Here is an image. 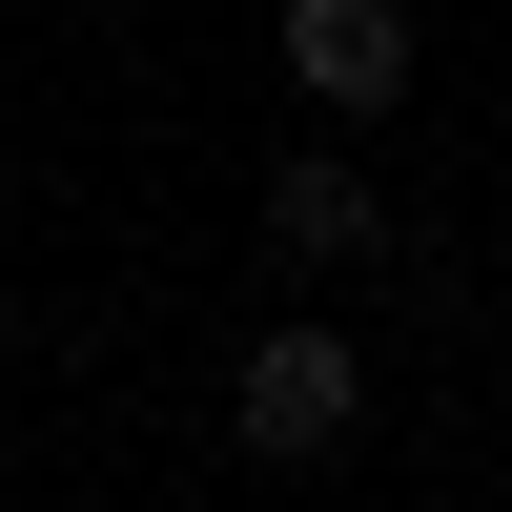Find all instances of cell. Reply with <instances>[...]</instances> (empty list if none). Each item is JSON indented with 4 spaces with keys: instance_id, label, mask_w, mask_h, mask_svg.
<instances>
[{
    "instance_id": "1",
    "label": "cell",
    "mask_w": 512,
    "mask_h": 512,
    "mask_svg": "<svg viewBox=\"0 0 512 512\" xmlns=\"http://www.w3.org/2000/svg\"><path fill=\"white\" fill-rule=\"evenodd\" d=\"M226 431H246V451H349V431H369V349H349L328 308L246 328V349H226Z\"/></svg>"
},
{
    "instance_id": "2",
    "label": "cell",
    "mask_w": 512,
    "mask_h": 512,
    "mask_svg": "<svg viewBox=\"0 0 512 512\" xmlns=\"http://www.w3.org/2000/svg\"><path fill=\"white\" fill-rule=\"evenodd\" d=\"M267 267L287 287H369V267H390V185H369L349 144H287L267 164Z\"/></svg>"
},
{
    "instance_id": "3",
    "label": "cell",
    "mask_w": 512,
    "mask_h": 512,
    "mask_svg": "<svg viewBox=\"0 0 512 512\" xmlns=\"http://www.w3.org/2000/svg\"><path fill=\"white\" fill-rule=\"evenodd\" d=\"M410 62H431L410 0H287V82H308V123H390Z\"/></svg>"
},
{
    "instance_id": "4",
    "label": "cell",
    "mask_w": 512,
    "mask_h": 512,
    "mask_svg": "<svg viewBox=\"0 0 512 512\" xmlns=\"http://www.w3.org/2000/svg\"><path fill=\"white\" fill-rule=\"evenodd\" d=\"M0 123H21V62H0Z\"/></svg>"
}]
</instances>
